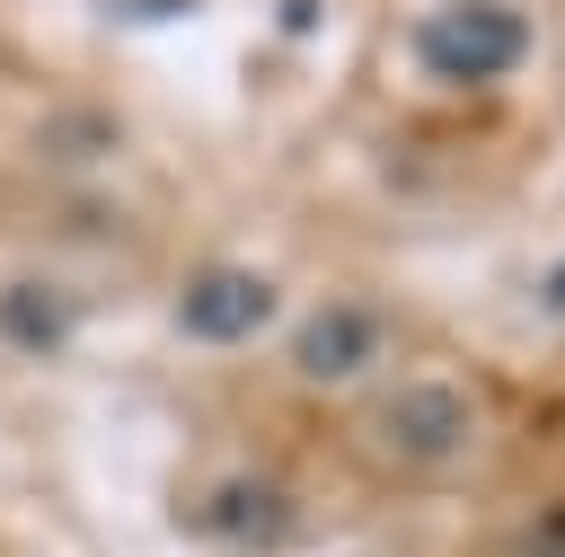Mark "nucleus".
I'll return each instance as SVG.
<instances>
[{
    "label": "nucleus",
    "instance_id": "1",
    "mask_svg": "<svg viewBox=\"0 0 565 557\" xmlns=\"http://www.w3.org/2000/svg\"><path fill=\"white\" fill-rule=\"evenodd\" d=\"M415 53L433 80H503L530 62V18L512 0H441L415 18Z\"/></svg>",
    "mask_w": 565,
    "mask_h": 557
},
{
    "label": "nucleus",
    "instance_id": "2",
    "mask_svg": "<svg viewBox=\"0 0 565 557\" xmlns=\"http://www.w3.org/2000/svg\"><path fill=\"white\" fill-rule=\"evenodd\" d=\"M371 433H380V451L406 460V469L459 460V451H468V389H459V380H397V389L371 407Z\"/></svg>",
    "mask_w": 565,
    "mask_h": 557
},
{
    "label": "nucleus",
    "instance_id": "3",
    "mask_svg": "<svg viewBox=\"0 0 565 557\" xmlns=\"http://www.w3.org/2000/svg\"><path fill=\"white\" fill-rule=\"evenodd\" d=\"M265 327H274V283L247 265H203L177 292V336H194V345H247Z\"/></svg>",
    "mask_w": 565,
    "mask_h": 557
},
{
    "label": "nucleus",
    "instance_id": "4",
    "mask_svg": "<svg viewBox=\"0 0 565 557\" xmlns=\"http://www.w3.org/2000/svg\"><path fill=\"white\" fill-rule=\"evenodd\" d=\"M291 362L309 380H362L380 362V318L362 301H318L300 327H291Z\"/></svg>",
    "mask_w": 565,
    "mask_h": 557
},
{
    "label": "nucleus",
    "instance_id": "5",
    "mask_svg": "<svg viewBox=\"0 0 565 557\" xmlns=\"http://www.w3.org/2000/svg\"><path fill=\"white\" fill-rule=\"evenodd\" d=\"M62 336H71V301H62L53 283H35V274H18V283L0 292V345H18V354H62Z\"/></svg>",
    "mask_w": 565,
    "mask_h": 557
},
{
    "label": "nucleus",
    "instance_id": "6",
    "mask_svg": "<svg viewBox=\"0 0 565 557\" xmlns=\"http://www.w3.org/2000/svg\"><path fill=\"white\" fill-rule=\"evenodd\" d=\"M274 522H282V504H274L265 477H230V486L212 495V530H221V539H274Z\"/></svg>",
    "mask_w": 565,
    "mask_h": 557
},
{
    "label": "nucleus",
    "instance_id": "7",
    "mask_svg": "<svg viewBox=\"0 0 565 557\" xmlns=\"http://www.w3.org/2000/svg\"><path fill=\"white\" fill-rule=\"evenodd\" d=\"M547 301H565V274H556V283H547Z\"/></svg>",
    "mask_w": 565,
    "mask_h": 557
}]
</instances>
